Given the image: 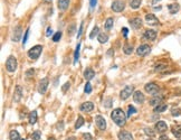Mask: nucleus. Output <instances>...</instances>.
<instances>
[{
    "mask_svg": "<svg viewBox=\"0 0 181 140\" xmlns=\"http://www.w3.org/2000/svg\"><path fill=\"white\" fill-rule=\"evenodd\" d=\"M150 52H151V47L147 44L141 45V46H139L137 49L138 56H145V55H148Z\"/></svg>",
    "mask_w": 181,
    "mask_h": 140,
    "instance_id": "8",
    "label": "nucleus"
},
{
    "mask_svg": "<svg viewBox=\"0 0 181 140\" xmlns=\"http://www.w3.org/2000/svg\"><path fill=\"white\" fill-rule=\"evenodd\" d=\"M97 40L101 43V44H105V43L109 40V35L105 33H100L97 36Z\"/></svg>",
    "mask_w": 181,
    "mask_h": 140,
    "instance_id": "22",
    "label": "nucleus"
},
{
    "mask_svg": "<svg viewBox=\"0 0 181 140\" xmlns=\"http://www.w3.org/2000/svg\"><path fill=\"white\" fill-rule=\"evenodd\" d=\"M28 37H29V28H28L27 30H26V33H25V36H24V39H22V45L25 46L26 45V43H27V40H28Z\"/></svg>",
    "mask_w": 181,
    "mask_h": 140,
    "instance_id": "40",
    "label": "nucleus"
},
{
    "mask_svg": "<svg viewBox=\"0 0 181 140\" xmlns=\"http://www.w3.org/2000/svg\"><path fill=\"white\" fill-rule=\"evenodd\" d=\"M156 1H160V0H152V3H153V5H154V3H156Z\"/></svg>",
    "mask_w": 181,
    "mask_h": 140,
    "instance_id": "53",
    "label": "nucleus"
},
{
    "mask_svg": "<svg viewBox=\"0 0 181 140\" xmlns=\"http://www.w3.org/2000/svg\"><path fill=\"white\" fill-rule=\"evenodd\" d=\"M84 92H85V93H91V92H92V85H91V83H89V82H87L86 85H85Z\"/></svg>",
    "mask_w": 181,
    "mask_h": 140,
    "instance_id": "38",
    "label": "nucleus"
},
{
    "mask_svg": "<svg viewBox=\"0 0 181 140\" xmlns=\"http://www.w3.org/2000/svg\"><path fill=\"white\" fill-rule=\"evenodd\" d=\"M43 1H44V2H46V3H49V2H52L53 0H43Z\"/></svg>",
    "mask_w": 181,
    "mask_h": 140,
    "instance_id": "51",
    "label": "nucleus"
},
{
    "mask_svg": "<svg viewBox=\"0 0 181 140\" xmlns=\"http://www.w3.org/2000/svg\"><path fill=\"white\" fill-rule=\"evenodd\" d=\"M21 33H22V29L20 26H17L16 28L14 29V35H12V40L15 43L16 42H19L20 37H21Z\"/></svg>",
    "mask_w": 181,
    "mask_h": 140,
    "instance_id": "17",
    "label": "nucleus"
},
{
    "mask_svg": "<svg viewBox=\"0 0 181 140\" xmlns=\"http://www.w3.org/2000/svg\"><path fill=\"white\" fill-rule=\"evenodd\" d=\"M79 109L83 112H91L94 109V104H93L92 102H84V103L81 104Z\"/></svg>",
    "mask_w": 181,
    "mask_h": 140,
    "instance_id": "16",
    "label": "nucleus"
},
{
    "mask_svg": "<svg viewBox=\"0 0 181 140\" xmlns=\"http://www.w3.org/2000/svg\"><path fill=\"white\" fill-rule=\"evenodd\" d=\"M94 76H95V72H94V71H93L92 68L87 67L86 70H85V72H84V77H85V80L89 81V80H92Z\"/></svg>",
    "mask_w": 181,
    "mask_h": 140,
    "instance_id": "21",
    "label": "nucleus"
},
{
    "mask_svg": "<svg viewBox=\"0 0 181 140\" xmlns=\"http://www.w3.org/2000/svg\"><path fill=\"white\" fill-rule=\"evenodd\" d=\"M61 38V31H57V33L53 36V42H55V43L59 42V39Z\"/></svg>",
    "mask_w": 181,
    "mask_h": 140,
    "instance_id": "35",
    "label": "nucleus"
},
{
    "mask_svg": "<svg viewBox=\"0 0 181 140\" xmlns=\"http://www.w3.org/2000/svg\"><path fill=\"white\" fill-rule=\"evenodd\" d=\"M34 73H35V71H34V68H30V70H28L27 73H26V76H27L28 78L30 77V76L34 75Z\"/></svg>",
    "mask_w": 181,
    "mask_h": 140,
    "instance_id": "42",
    "label": "nucleus"
},
{
    "mask_svg": "<svg viewBox=\"0 0 181 140\" xmlns=\"http://www.w3.org/2000/svg\"><path fill=\"white\" fill-rule=\"evenodd\" d=\"M148 140H153V139H148Z\"/></svg>",
    "mask_w": 181,
    "mask_h": 140,
    "instance_id": "55",
    "label": "nucleus"
},
{
    "mask_svg": "<svg viewBox=\"0 0 181 140\" xmlns=\"http://www.w3.org/2000/svg\"><path fill=\"white\" fill-rule=\"evenodd\" d=\"M113 24H114V20H113V18H107V19L105 20V24H104V27H105L106 30H110L112 27H113Z\"/></svg>",
    "mask_w": 181,
    "mask_h": 140,
    "instance_id": "27",
    "label": "nucleus"
},
{
    "mask_svg": "<svg viewBox=\"0 0 181 140\" xmlns=\"http://www.w3.org/2000/svg\"><path fill=\"white\" fill-rule=\"evenodd\" d=\"M165 68H167V65H165V64H159V65H156V66L154 71H156V72H162V71H165Z\"/></svg>",
    "mask_w": 181,
    "mask_h": 140,
    "instance_id": "33",
    "label": "nucleus"
},
{
    "mask_svg": "<svg viewBox=\"0 0 181 140\" xmlns=\"http://www.w3.org/2000/svg\"><path fill=\"white\" fill-rule=\"evenodd\" d=\"M156 130L158 132H160V133H165L168 130L167 123H165V121H158V122L156 123Z\"/></svg>",
    "mask_w": 181,
    "mask_h": 140,
    "instance_id": "12",
    "label": "nucleus"
},
{
    "mask_svg": "<svg viewBox=\"0 0 181 140\" xmlns=\"http://www.w3.org/2000/svg\"><path fill=\"white\" fill-rule=\"evenodd\" d=\"M96 35H98V27H97V26H95V27L93 28L92 33H91V35H89V38L93 39L95 36H96Z\"/></svg>",
    "mask_w": 181,
    "mask_h": 140,
    "instance_id": "34",
    "label": "nucleus"
},
{
    "mask_svg": "<svg viewBox=\"0 0 181 140\" xmlns=\"http://www.w3.org/2000/svg\"><path fill=\"white\" fill-rule=\"evenodd\" d=\"M111 8H112V10L115 11V12H121V11H123L124 8H125V2H124L123 0H114V1L112 2Z\"/></svg>",
    "mask_w": 181,
    "mask_h": 140,
    "instance_id": "5",
    "label": "nucleus"
},
{
    "mask_svg": "<svg viewBox=\"0 0 181 140\" xmlns=\"http://www.w3.org/2000/svg\"><path fill=\"white\" fill-rule=\"evenodd\" d=\"M133 91H134V86H132V85H126V86L124 87L120 93L121 99H122V100H126V99H129L132 94H133Z\"/></svg>",
    "mask_w": 181,
    "mask_h": 140,
    "instance_id": "6",
    "label": "nucleus"
},
{
    "mask_svg": "<svg viewBox=\"0 0 181 140\" xmlns=\"http://www.w3.org/2000/svg\"><path fill=\"white\" fill-rule=\"evenodd\" d=\"M96 2H97V0H89V5H91V9H93L96 6Z\"/></svg>",
    "mask_w": 181,
    "mask_h": 140,
    "instance_id": "46",
    "label": "nucleus"
},
{
    "mask_svg": "<svg viewBox=\"0 0 181 140\" xmlns=\"http://www.w3.org/2000/svg\"><path fill=\"white\" fill-rule=\"evenodd\" d=\"M117 137L119 140H133V136L129 131H121Z\"/></svg>",
    "mask_w": 181,
    "mask_h": 140,
    "instance_id": "19",
    "label": "nucleus"
},
{
    "mask_svg": "<svg viewBox=\"0 0 181 140\" xmlns=\"http://www.w3.org/2000/svg\"><path fill=\"white\" fill-rule=\"evenodd\" d=\"M122 31H123V35H124V37H128V33H129V30H128V28H122Z\"/></svg>",
    "mask_w": 181,
    "mask_h": 140,
    "instance_id": "48",
    "label": "nucleus"
},
{
    "mask_svg": "<svg viewBox=\"0 0 181 140\" xmlns=\"http://www.w3.org/2000/svg\"><path fill=\"white\" fill-rule=\"evenodd\" d=\"M70 82H67V83H65V84H64V86L61 87V90H63V92H66V90H67V89H70Z\"/></svg>",
    "mask_w": 181,
    "mask_h": 140,
    "instance_id": "43",
    "label": "nucleus"
},
{
    "mask_svg": "<svg viewBox=\"0 0 181 140\" xmlns=\"http://www.w3.org/2000/svg\"><path fill=\"white\" fill-rule=\"evenodd\" d=\"M9 138H10V140H21L19 132L17 130H11L10 133H9Z\"/></svg>",
    "mask_w": 181,
    "mask_h": 140,
    "instance_id": "26",
    "label": "nucleus"
},
{
    "mask_svg": "<svg viewBox=\"0 0 181 140\" xmlns=\"http://www.w3.org/2000/svg\"><path fill=\"white\" fill-rule=\"evenodd\" d=\"M168 9H169V12L172 15H174L176 12H178L180 7H179L178 3H171V5L168 6Z\"/></svg>",
    "mask_w": 181,
    "mask_h": 140,
    "instance_id": "23",
    "label": "nucleus"
},
{
    "mask_svg": "<svg viewBox=\"0 0 181 140\" xmlns=\"http://www.w3.org/2000/svg\"><path fill=\"white\" fill-rule=\"evenodd\" d=\"M162 101H163V96H161V95H154L153 98L150 100V104L156 108V106L162 104Z\"/></svg>",
    "mask_w": 181,
    "mask_h": 140,
    "instance_id": "15",
    "label": "nucleus"
},
{
    "mask_svg": "<svg viewBox=\"0 0 181 140\" xmlns=\"http://www.w3.org/2000/svg\"><path fill=\"white\" fill-rule=\"evenodd\" d=\"M168 109V105L167 104H160V105L156 106L154 108V112H158V113H161V112L165 111Z\"/></svg>",
    "mask_w": 181,
    "mask_h": 140,
    "instance_id": "29",
    "label": "nucleus"
},
{
    "mask_svg": "<svg viewBox=\"0 0 181 140\" xmlns=\"http://www.w3.org/2000/svg\"><path fill=\"white\" fill-rule=\"evenodd\" d=\"M144 37L148 40H154L156 38V31L153 29H148V30L144 31Z\"/></svg>",
    "mask_w": 181,
    "mask_h": 140,
    "instance_id": "18",
    "label": "nucleus"
},
{
    "mask_svg": "<svg viewBox=\"0 0 181 140\" xmlns=\"http://www.w3.org/2000/svg\"><path fill=\"white\" fill-rule=\"evenodd\" d=\"M48 140H56V139H55V138H54V137H50V138H49V139H48Z\"/></svg>",
    "mask_w": 181,
    "mask_h": 140,
    "instance_id": "54",
    "label": "nucleus"
},
{
    "mask_svg": "<svg viewBox=\"0 0 181 140\" xmlns=\"http://www.w3.org/2000/svg\"><path fill=\"white\" fill-rule=\"evenodd\" d=\"M141 2H142V0H131L130 1V6H131L132 9H138L140 8Z\"/></svg>",
    "mask_w": 181,
    "mask_h": 140,
    "instance_id": "28",
    "label": "nucleus"
},
{
    "mask_svg": "<svg viewBox=\"0 0 181 140\" xmlns=\"http://www.w3.org/2000/svg\"><path fill=\"white\" fill-rule=\"evenodd\" d=\"M40 137H42V133H40V131H38V130L34 131L33 132V136H31L33 140H40Z\"/></svg>",
    "mask_w": 181,
    "mask_h": 140,
    "instance_id": "32",
    "label": "nucleus"
},
{
    "mask_svg": "<svg viewBox=\"0 0 181 140\" xmlns=\"http://www.w3.org/2000/svg\"><path fill=\"white\" fill-rule=\"evenodd\" d=\"M48 84H49V80L48 77H44L42 78L38 83V92L40 94H45L46 91H47V87H48Z\"/></svg>",
    "mask_w": 181,
    "mask_h": 140,
    "instance_id": "7",
    "label": "nucleus"
},
{
    "mask_svg": "<svg viewBox=\"0 0 181 140\" xmlns=\"http://www.w3.org/2000/svg\"><path fill=\"white\" fill-rule=\"evenodd\" d=\"M6 70L9 73H14L17 70V59L15 56H9L6 61Z\"/></svg>",
    "mask_w": 181,
    "mask_h": 140,
    "instance_id": "3",
    "label": "nucleus"
},
{
    "mask_svg": "<svg viewBox=\"0 0 181 140\" xmlns=\"http://www.w3.org/2000/svg\"><path fill=\"white\" fill-rule=\"evenodd\" d=\"M135 112H137V109H135L133 105H130L129 106V111H128V117H131V115L134 114Z\"/></svg>",
    "mask_w": 181,
    "mask_h": 140,
    "instance_id": "36",
    "label": "nucleus"
},
{
    "mask_svg": "<svg viewBox=\"0 0 181 140\" xmlns=\"http://www.w3.org/2000/svg\"><path fill=\"white\" fill-rule=\"evenodd\" d=\"M83 124H84V118L82 117V115H79L77 121H76V123H75V129H79Z\"/></svg>",
    "mask_w": 181,
    "mask_h": 140,
    "instance_id": "31",
    "label": "nucleus"
},
{
    "mask_svg": "<svg viewBox=\"0 0 181 140\" xmlns=\"http://www.w3.org/2000/svg\"><path fill=\"white\" fill-rule=\"evenodd\" d=\"M83 137H84V138H87V139H88V140L92 139V137H91V136H89L88 133H84V134H83Z\"/></svg>",
    "mask_w": 181,
    "mask_h": 140,
    "instance_id": "49",
    "label": "nucleus"
},
{
    "mask_svg": "<svg viewBox=\"0 0 181 140\" xmlns=\"http://www.w3.org/2000/svg\"><path fill=\"white\" fill-rule=\"evenodd\" d=\"M144 132H145V134H148V136H150V137H153L154 134H156V132L152 130V129H150V128H145L144 129Z\"/></svg>",
    "mask_w": 181,
    "mask_h": 140,
    "instance_id": "37",
    "label": "nucleus"
},
{
    "mask_svg": "<svg viewBox=\"0 0 181 140\" xmlns=\"http://www.w3.org/2000/svg\"><path fill=\"white\" fill-rule=\"evenodd\" d=\"M42 50H43V46L42 45H36V46H34L31 47L30 49L28 50V57L31 59H37L42 54Z\"/></svg>",
    "mask_w": 181,
    "mask_h": 140,
    "instance_id": "2",
    "label": "nucleus"
},
{
    "mask_svg": "<svg viewBox=\"0 0 181 140\" xmlns=\"http://www.w3.org/2000/svg\"><path fill=\"white\" fill-rule=\"evenodd\" d=\"M37 119H38V117H37V111H31L30 113H29V123H30V124H35V123L37 122Z\"/></svg>",
    "mask_w": 181,
    "mask_h": 140,
    "instance_id": "24",
    "label": "nucleus"
},
{
    "mask_svg": "<svg viewBox=\"0 0 181 140\" xmlns=\"http://www.w3.org/2000/svg\"><path fill=\"white\" fill-rule=\"evenodd\" d=\"M95 122H96V126H97V128L100 129V130L104 131L106 129V121L102 115H96V117H95Z\"/></svg>",
    "mask_w": 181,
    "mask_h": 140,
    "instance_id": "9",
    "label": "nucleus"
},
{
    "mask_svg": "<svg viewBox=\"0 0 181 140\" xmlns=\"http://www.w3.org/2000/svg\"><path fill=\"white\" fill-rule=\"evenodd\" d=\"M66 140H76V139H75V137H70V138H67Z\"/></svg>",
    "mask_w": 181,
    "mask_h": 140,
    "instance_id": "52",
    "label": "nucleus"
},
{
    "mask_svg": "<svg viewBox=\"0 0 181 140\" xmlns=\"http://www.w3.org/2000/svg\"><path fill=\"white\" fill-rule=\"evenodd\" d=\"M111 118L112 120L114 121L119 127H123L126 122V118L128 115L125 114V112L123 111L122 109H114L111 113Z\"/></svg>",
    "mask_w": 181,
    "mask_h": 140,
    "instance_id": "1",
    "label": "nucleus"
},
{
    "mask_svg": "<svg viewBox=\"0 0 181 140\" xmlns=\"http://www.w3.org/2000/svg\"><path fill=\"white\" fill-rule=\"evenodd\" d=\"M22 140H25V139H22Z\"/></svg>",
    "mask_w": 181,
    "mask_h": 140,
    "instance_id": "57",
    "label": "nucleus"
},
{
    "mask_svg": "<svg viewBox=\"0 0 181 140\" xmlns=\"http://www.w3.org/2000/svg\"><path fill=\"white\" fill-rule=\"evenodd\" d=\"M172 115L173 117H178V115L181 114V110L180 109H172Z\"/></svg>",
    "mask_w": 181,
    "mask_h": 140,
    "instance_id": "41",
    "label": "nucleus"
},
{
    "mask_svg": "<svg viewBox=\"0 0 181 140\" xmlns=\"http://www.w3.org/2000/svg\"><path fill=\"white\" fill-rule=\"evenodd\" d=\"M22 98V87L20 85H17L15 87V92H14V100L15 102H19Z\"/></svg>",
    "mask_w": 181,
    "mask_h": 140,
    "instance_id": "13",
    "label": "nucleus"
},
{
    "mask_svg": "<svg viewBox=\"0 0 181 140\" xmlns=\"http://www.w3.org/2000/svg\"><path fill=\"white\" fill-rule=\"evenodd\" d=\"M159 140H169V138H168L167 136H161V137L159 138Z\"/></svg>",
    "mask_w": 181,
    "mask_h": 140,
    "instance_id": "50",
    "label": "nucleus"
},
{
    "mask_svg": "<svg viewBox=\"0 0 181 140\" xmlns=\"http://www.w3.org/2000/svg\"><path fill=\"white\" fill-rule=\"evenodd\" d=\"M173 134L176 136L177 138H179L180 139L181 138V128H178V129H173Z\"/></svg>",
    "mask_w": 181,
    "mask_h": 140,
    "instance_id": "39",
    "label": "nucleus"
},
{
    "mask_svg": "<svg viewBox=\"0 0 181 140\" xmlns=\"http://www.w3.org/2000/svg\"><path fill=\"white\" fill-rule=\"evenodd\" d=\"M123 52L125 55H131L133 53V46L131 44H125L123 46Z\"/></svg>",
    "mask_w": 181,
    "mask_h": 140,
    "instance_id": "25",
    "label": "nucleus"
},
{
    "mask_svg": "<svg viewBox=\"0 0 181 140\" xmlns=\"http://www.w3.org/2000/svg\"><path fill=\"white\" fill-rule=\"evenodd\" d=\"M74 28H75V25H74V24H72V26L68 28V33H70V36H72L73 34H74Z\"/></svg>",
    "mask_w": 181,
    "mask_h": 140,
    "instance_id": "44",
    "label": "nucleus"
},
{
    "mask_svg": "<svg viewBox=\"0 0 181 140\" xmlns=\"http://www.w3.org/2000/svg\"><path fill=\"white\" fill-rule=\"evenodd\" d=\"M52 33H53V30H52V28L48 27V28H47V31H46V36L49 37L50 35H52Z\"/></svg>",
    "mask_w": 181,
    "mask_h": 140,
    "instance_id": "47",
    "label": "nucleus"
},
{
    "mask_svg": "<svg viewBox=\"0 0 181 140\" xmlns=\"http://www.w3.org/2000/svg\"><path fill=\"white\" fill-rule=\"evenodd\" d=\"M145 21L147 24L149 25H152V26H156V25H159V19L154 16L153 14H148L145 15Z\"/></svg>",
    "mask_w": 181,
    "mask_h": 140,
    "instance_id": "11",
    "label": "nucleus"
},
{
    "mask_svg": "<svg viewBox=\"0 0 181 140\" xmlns=\"http://www.w3.org/2000/svg\"><path fill=\"white\" fill-rule=\"evenodd\" d=\"M82 31H83V22L81 24V26H79V29H78V33H77V38H79L82 35Z\"/></svg>",
    "mask_w": 181,
    "mask_h": 140,
    "instance_id": "45",
    "label": "nucleus"
},
{
    "mask_svg": "<svg viewBox=\"0 0 181 140\" xmlns=\"http://www.w3.org/2000/svg\"><path fill=\"white\" fill-rule=\"evenodd\" d=\"M130 24H131V27L133 29H139V28L142 27V19L139 17H135V18H132L130 20Z\"/></svg>",
    "mask_w": 181,
    "mask_h": 140,
    "instance_id": "14",
    "label": "nucleus"
},
{
    "mask_svg": "<svg viewBox=\"0 0 181 140\" xmlns=\"http://www.w3.org/2000/svg\"><path fill=\"white\" fill-rule=\"evenodd\" d=\"M133 100L135 103L142 104L145 101V96L141 91H135V92L133 93Z\"/></svg>",
    "mask_w": 181,
    "mask_h": 140,
    "instance_id": "10",
    "label": "nucleus"
},
{
    "mask_svg": "<svg viewBox=\"0 0 181 140\" xmlns=\"http://www.w3.org/2000/svg\"><path fill=\"white\" fill-rule=\"evenodd\" d=\"M70 0H58V9L61 11H65L70 6Z\"/></svg>",
    "mask_w": 181,
    "mask_h": 140,
    "instance_id": "20",
    "label": "nucleus"
},
{
    "mask_svg": "<svg viewBox=\"0 0 181 140\" xmlns=\"http://www.w3.org/2000/svg\"><path fill=\"white\" fill-rule=\"evenodd\" d=\"M144 90L149 93V94L156 95V94H158V92L160 91V87H159V85H158V84L153 83V82H151V83L145 84Z\"/></svg>",
    "mask_w": 181,
    "mask_h": 140,
    "instance_id": "4",
    "label": "nucleus"
},
{
    "mask_svg": "<svg viewBox=\"0 0 181 140\" xmlns=\"http://www.w3.org/2000/svg\"><path fill=\"white\" fill-rule=\"evenodd\" d=\"M79 48H81V44H77L75 49V53H74V64H76L78 61V57H79Z\"/></svg>",
    "mask_w": 181,
    "mask_h": 140,
    "instance_id": "30",
    "label": "nucleus"
},
{
    "mask_svg": "<svg viewBox=\"0 0 181 140\" xmlns=\"http://www.w3.org/2000/svg\"><path fill=\"white\" fill-rule=\"evenodd\" d=\"M179 140H181V138H180V139H179Z\"/></svg>",
    "mask_w": 181,
    "mask_h": 140,
    "instance_id": "56",
    "label": "nucleus"
}]
</instances>
